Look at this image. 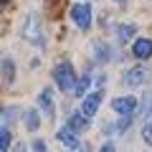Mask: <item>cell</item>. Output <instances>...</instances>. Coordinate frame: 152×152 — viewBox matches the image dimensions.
Returning a JSON list of instances; mask_svg holds the SVG:
<instances>
[{"mask_svg": "<svg viewBox=\"0 0 152 152\" xmlns=\"http://www.w3.org/2000/svg\"><path fill=\"white\" fill-rule=\"evenodd\" d=\"M71 20L81 28V31H86V28L91 26V8H89L86 3H76V5H71Z\"/></svg>", "mask_w": 152, "mask_h": 152, "instance_id": "cell-2", "label": "cell"}, {"mask_svg": "<svg viewBox=\"0 0 152 152\" xmlns=\"http://www.w3.org/2000/svg\"><path fill=\"white\" fill-rule=\"evenodd\" d=\"M99 107H102V91H91L89 96H84V102H81V114L84 117H94V114L99 112Z\"/></svg>", "mask_w": 152, "mask_h": 152, "instance_id": "cell-5", "label": "cell"}, {"mask_svg": "<svg viewBox=\"0 0 152 152\" xmlns=\"http://www.w3.org/2000/svg\"><path fill=\"white\" fill-rule=\"evenodd\" d=\"M3 76H5V84H13V61H3Z\"/></svg>", "mask_w": 152, "mask_h": 152, "instance_id": "cell-16", "label": "cell"}, {"mask_svg": "<svg viewBox=\"0 0 152 152\" xmlns=\"http://www.w3.org/2000/svg\"><path fill=\"white\" fill-rule=\"evenodd\" d=\"M38 124H41V119H38V112H36V109L26 112V129L36 132V129H38Z\"/></svg>", "mask_w": 152, "mask_h": 152, "instance_id": "cell-13", "label": "cell"}, {"mask_svg": "<svg viewBox=\"0 0 152 152\" xmlns=\"http://www.w3.org/2000/svg\"><path fill=\"white\" fill-rule=\"evenodd\" d=\"M53 81L61 91L66 94H74L76 91V74H74V66L69 61H61L58 66L53 69Z\"/></svg>", "mask_w": 152, "mask_h": 152, "instance_id": "cell-1", "label": "cell"}, {"mask_svg": "<svg viewBox=\"0 0 152 152\" xmlns=\"http://www.w3.org/2000/svg\"><path fill=\"white\" fill-rule=\"evenodd\" d=\"M137 107H140V104H137L134 96H117V99L112 102V109H114L117 114H122V117H129Z\"/></svg>", "mask_w": 152, "mask_h": 152, "instance_id": "cell-4", "label": "cell"}, {"mask_svg": "<svg viewBox=\"0 0 152 152\" xmlns=\"http://www.w3.org/2000/svg\"><path fill=\"white\" fill-rule=\"evenodd\" d=\"M134 33H137V26H132V23H122V26H117V38H119V43H127Z\"/></svg>", "mask_w": 152, "mask_h": 152, "instance_id": "cell-10", "label": "cell"}, {"mask_svg": "<svg viewBox=\"0 0 152 152\" xmlns=\"http://www.w3.org/2000/svg\"><path fill=\"white\" fill-rule=\"evenodd\" d=\"M38 104H41V109H43L46 114H53V102H51V89H43V91H41V96H38Z\"/></svg>", "mask_w": 152, "mask_h": 152, "instance_id": "cell-11", "label": "cell"}, {"mask_svg": "<svg viewBox=\"0 0 152 152\" xmlns=\"http://www.w3.org/2000/svg\"><path fill=\"white\" fill-rule=\"evenodd\" d=\"M0 3H8V0H0Z\"/></svg>", "mask_w": 152, "mask_h": 152, "instance_id": "cell-23", "label": "cell"}, {"mask_svg": "<svg viewBox=\"0 0 152 152\" xmlns=\"http://www.w3.org/2000/svg\"><path fill=\"white\" fill-rule=\"evenodd\" d=\"M79 152H89V150H86V145H81V147H79Z\"/></svg>", "mask_w": 152, "mask_h": 152, "instance_id": "cell-21", "label": "cell"}, {"mask_svg": "<svg viewBox=\"0 0 152 152\" xmlns=\"http://www.w3.org/2000/svg\"><path fill=\"white\" fill-rule=\"evenodd\" d=\"M114 150H117V147H114L112 142H107V145H102V150H99V152H114Z\"/></svg>", "mask_w": 152, "mask_h": 152, "instance_id": "cell-19", "label": "cell"}, {"mask_svg": "<svg viewBox=\"0 0 152 152\" xmlns=\"http://www.w3.org/2000/svg\"><path fill=\"white\" fill-rule=\"evenodd\" d=\"M94 58H96L99 64L109 61V46H104V43H94Z\"/></svg>", "mask_w": 152, "mask_h": 152, "instance_id": "cell-14", "label": "cell"}, {"mask_svg": "<svg viewBox=\"0 0 152 152\" xmlns=\"http://www.w3.org/2000/svg\"><path fill=\"white\" fill-rule=\"evenodd\" d=\"M69 127H71L74 132H84V129H89V119L84 117L81 112H74V114L69 117Z\"/></svg>", "mask_w": 152, "mask_h": 152, "instance_id": "cell-9", "label": "cell"}, {"mask_svg": "<svg viewBox=\"0 0 152 152\" xmlns=\"http://www.w3.org/2000/svg\"><path fill=\"white\" fill-rule=\"evenodd\" d=\"M23 36H26L31 43L43 46V28H41V20H38L36 15H28L26 26H23Z\"/></svg>", "mask_w": 152, "mask_h": 152, "instance_id": "cell-3", "label": "cell"}, {"mask_svg": "<svg viewBox=\"0 0 152 152\" xmlns=\"http://www.w3.org/2000/svg\"><path fill=\"white\" fill-rule=\"evenodd\" d=\"M33 150H36V152H48V150H46V142H43V140H36V142H33Z\"/></svg>", "mask_w": 152, "mask_h": 152, "instance_id": "cell-18", "label": "cell"}, {"mask_svg": "<svg viewBox=\"0 0 152 152\" xmlns=\"http://www.w3.org/2000/svg\"><path fill=\"white\" fill-rule=\"evenodd\" d=\"M10 142H13V137H10V129H8L5 124H0V152L10 150Z\"/></svg>", "mask_w": 152, "mask_h": 152, "instance_id": "cell-12", "label": "cell"}, {"mask_svg": "<svg viewBox=\"0 0 152 152\" xmlns=\"http://www.w3.org/2000/svg\"><path fill=\"white\" fill-rule=\"evenodd\" d=\"M147 76H150V74H147L145 66H137V69H129V71L124 74V84H127V86H132V89H134V86H142V84L147 81Z\"/></svg>", "mask_w": 152, "mask_h": 152, "instance_id": "cell-6", "label": "cell"}, {"mask_svg": "<svg viewBox=\"0 0 152 152\" xmlns=\"http://www.w3.org/2000/svg\"><path fill=\"white\" fill-rule=\"evenodd\" d=\"M142 137H145L147 145H152V117L145 122V127H142Z\"/></svg>", "mask_w": 152, "mask_h": 152, "instance_id": "cell-17", "label": "cell"}, {"mask_svg": "<svg viewBox=\"0 0 152 152\" xmlns=\"http://www.w3.org/2000/svg\"><path fill=\"white\" fill-rule=\"evenodd\" d=\"M132 53H134V58H150L152 56V41L150 38H137L132 43Z\"/></svg>", "mask_w": 152, "mask_h": 152, "instance_id": "cell-8", "label": "cell"}, {"mask_svg": "<svg viewBox=\"0 0 152 152\" xmlns=\"http://www.w3.org/2000/svg\"><path fill=\"white\" fill-rule=\"evenodd\" d=\"M56 140L64 142L69 150H79V147H81V142H79V137H76V132L71 129V127H64V129H58V132H56Z\"/></svg>", "mask_w": 152, "mask_h": 152, "instance_id": "cell-7", "label": "cell"}, {"mask_svg": "<svg viewBox=\"0 0 152 152\" xmlns=\"http://www.w3.org/2000/svg\"><path fill=\"white\" fill-rule=\"evenodd\" d=\"M89 81H91V79H89V74H84L81 76V79H79V81H76V96H84V91H86V89H89Z\"/></svg>", "mask_w": 152, "mask_h": 152, "instance_id": "cell-15", "label": "cell"}, {"mask_svg": "<svg viewBox=\"0 0 152 152\" xmlns=\"http://www.w3.org/2000/svg\"><path fill=\"white\" fill-rule=\"evenodd\" d=\"M10 152H26V145H23V142H18V145L15 147H13V150Z\"/></svg>", "mask_w": 152, "mask_h": 152, "instance_id": "cell-20", "label": "cell"}, {"mask_svg": "<svg viewBox=\"0 0 152 152\" xmlns=\"http://www.w3.org/2000/svg\"><path fill=\"white\" fill-rule=\"evenodd\" d=\"M114 3H124V0H114Z\"/></svg>", "mask_w": 152, "mask_h": 152, "instance_id": "cell-22", "label": "cell"}]
</instances>
